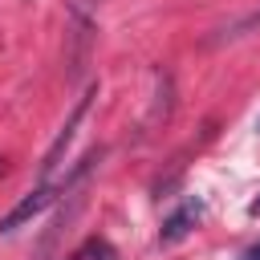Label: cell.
<instances>
[{
	"instance_id": "3957f363",
	"label": "cell",
	"mask_w": 260,
	"mask_h": 260,
	"mask_svg": "<svg viewBox=\"0 0 260 260\" xmlns=\"http://www.w3.org/2000/svg\"><path fill=\"white\" fill-rule=\"evenodd\" d=\"M199 215H203V203H183V207H179V211H175V215L162 223L158 240H162V244H175V240H183V236L195 228V219H199Z\"/></svg>"
},
{
	"instance_id": "6da1fadb",
	"label": "cell",
	"mask_w": 260,
	"mask_h": 260,
	"mask_svg": "<svg viewBox=\"0 0 260 260\" xmlns=\"http://www.w3.org/2000/svg\"><path fill=\"white\" fill-rule=\"evenodd\" d=\"M57 195H65V187H37V191H28L8 215H0V236H8V232H16V228H24L28 219H37Z\"/></svg>"
},
{
	"instance_id": "7a4b0ae2",
	"label": "cell",
	"mask_w": 260,
	"mask_h": 260,
	"mask_svg": "<svg viewBox=\"0 0 260 260\" xmlns=\"http://www.w3.org/2000/svg\"><path fill=\"white\" fill-rule=\"evenodd\" d=\"M93 93H98V89L89 85V89H85V93L77 98V106L69 110V118H65V126H61V134H57V138H53V146L45 150V162H41V175H53V171L61 167V154H65V146L73 142V130H77V122L85 118V110H89V102H93Z\"/></svg>"
},
{
	"instance_id": "52a82bcc",
	"label": "cell",
	"mask_w": 260,
	"mask_h": 260,
	"mask_svg": "<svg viewBox=\"0 0 260 260\" xmlns=\"http://www.w3.org/2000/svg\"><path fill=\"white\" fill-rule=\"evenodd\" d=\"M106 260H110V256H106Z\"/></svg>"
},
{
	"instance_id": "277c9868",
	"label": "cell",
	"mask_w": 260,
	"mask_h": 260,
	"mask_svg": "<svg viewBox=\"0 0 260 260\" xmlns=\"http://www.w3.org/2000/svg\"><path fill=\"white\" fill-rule=\"evenodd\" d=\"M252 32H260V8L248 12V16H240V20H232L228 28H219V32L211 37V45H219V41H240V37H252Z\"/></svg>"
},
{
	"instance_id": "5b68a950",
	"label": "cell",
	"mask_w": 260,
	"mask_h": 260,
	"mask_svg": "<svg viewBox=\"0 0 260 260\" xmlns=\"http://www.w3.org/2000/svg\"><path fill=\"white\" fill-rule=\"evenodd\" d=\"M240 260H260V244H252V248H248V252H244Z\"/></svg>"
},
{
	"instance_id": "8992f818",
	"label": "cell",
	"mask_w": 260,
	"mask_h": 260,
	"mask_svg": "<svg viewBox=\"0 0 260 260\" xmlns=\"http://www.w3.org/2000/svg\"><path fill=\"white\" fill-rule=\"evenodd\" d=\"M252 215H260V199H256V203H252Z\"/></svg>"
}]
</instances>
